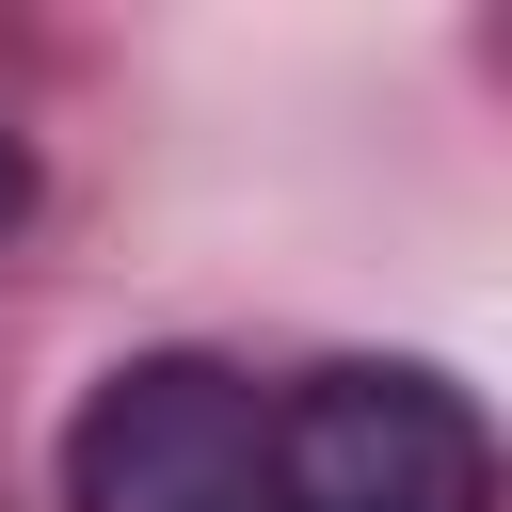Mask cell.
Returning a JSON list of instances; mask_svg holds the SVG:
<instances>
[{"mask_svg": "<svg viewBox=\"0 0 512 512\" xmlns=\"http://www.w3.org/2000/svg\"><path fill=\"white\" fill-rule=\"evenodd\" d=\"M272 512H496V432L416 352H320L272 384Z\"/></svg>", "mask_w": 512, "mask_h": 512, "instance_id": "6da1fadb", "label": "cell"}, {"mask_svg": "<svg viewBox=\"0 0 512 512\" xmlns=\"http://www.w3.org/2000/svg\"><path fill=\"white\" fill-rule=\"evenodd\" d=\"M64 512H272V384L224 352H128L64 416Z\"/></svg>", "mask_w": 512, "mask_h": 512, "instance_id": "7a4b0ae2", "label": "cell"}, {"mask_svg": "<svg viewBox=\"0 0 512 512\" xmlns=\"http://www.w3.org/2000/svg\"><path fill=\"white\" fill-rule=\"evenodd\" d=\"M16 208H32V144L0 128V224H16Z\"/></svg>", "mask_w": 512, "mask_h": 512, "instance_id": "3957f363", "label": "cell"}]
</instances>
